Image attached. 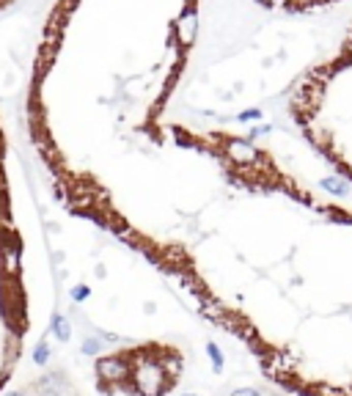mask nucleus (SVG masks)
Here are the masks:
<instances>
[{"mask_svg": "<svg viewBox=\"0 0 352 396\" xmlns=\"http://www.w3.org/2000/svg\"><path fill=\"white\" fill-rule=\"evenodd\" d=\"M267 3H270V0H267Z\"/></svg>", "mask_w": 352, "mask_h": 396, "instance_id": "6", "label": "nucleus"}, {"mask_svg": "<svg viewBox=\"0 0 352 396\" xmlns=\"http://www.w3.org/2000/svg\"><path fill=\"white\" fill-rule=\"evenodd\" d=\"M11 396H17V393H11Z\"/></svg>", "mask_w": 352, "mask_h": 396, "instance_id": "5", "label": "nucleus"}, {"mask_svg": "<svg viewBox=\"0 0 352 396\" xmlns=\"http://www.w3.org/2000/svg\"><path fill=\"white\" fill-rule=\"evenodd\" d=\"M195 25H198V22H195V17L187 11V14L176 22V39H179L182 44H190L193 42V33H195Z\"/></svg>", "mask_w": 352, "mask_h": 396, "instance_id": "1", "label": "nucleus"}, {"mask_svg": "<svg viewBox=\"0 0 352 396\" xmlns=\"http://www.w3.org/2000/svg\"><path fill=\"white\" fill-rule=\"evenodd\" d=\"M47 358H50V350H47V344H39V347H36V363H44Z\"/></svg>", "mask_w": 352, "mask_h": 396, "instance_id": "3", "label": "nucleus"}, {"mask_svg": "<svg viewBox=\"0 0 352 396\" xmlns=\"http://www.w3.org/2000/svg\"><path fill=\"white\" fill-rule=\"evenodd\" d=\"M97 347H99V344H97V341H94V338H91V341H88V338H85L83 350H85V352H94V350H97Z\"/></svg>", "mask_w": 352, "mask_h": 396, "instance_id": "4", "label": "nucleus"}, {"mask_svg": "<svg viewBox=\"0 0 352 396\" xmlns=\"http://www.w3.org/2000/svg\"><path fill=\"white\" fill-rule=\"evenodd\" d=\"M69 322H66V319L64 317H55V336L61 338V341H66V338H69Z\"/></svg>", "mask_w": 352, "mask_h": 396, "instance_id": "2", "label": "nucleus"}]
</instances>
